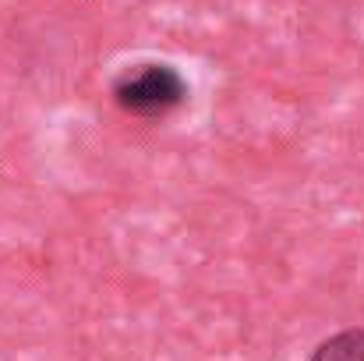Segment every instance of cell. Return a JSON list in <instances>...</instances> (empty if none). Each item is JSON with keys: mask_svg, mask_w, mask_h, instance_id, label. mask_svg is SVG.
<instances>
[{"mask_svg": "<svg viewBox=\"0 0 364 361\" xmlns=\"http://www.w3.org/2000/svg\"><path fill=\"white\" fill-rule=\"evenodd\" d=\"M188 96V82L170 64H138L114 82V100L124 114L134 117H166Z\"/></svg>", "mask_w": 364, "mask_h": 361, "instance_id": "cell-1", "label": "cell"}, {"mask_svg": "<svg viewBox=\"0 0 364 361\" xmlns=\"http://www.w3.org/2000/svg\"><path fill=\"white\" fill-rule=\"evenodd\" d=\"M308 361H364V330H343L326 337Z\"/></svg>", "mask_w": 364, "mask_h": 361, "instance_id": "cell-2", "label": "cell"}]
</instances>
